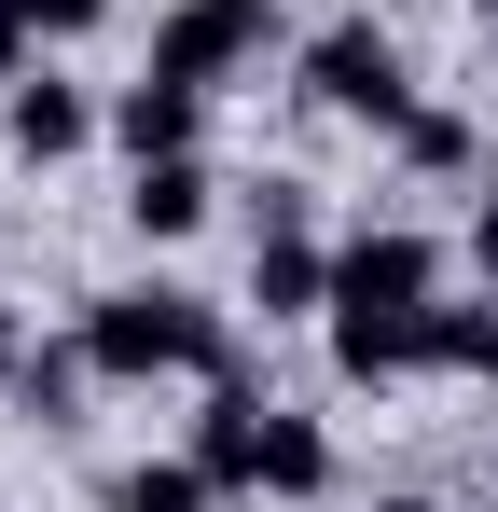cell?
<instances>
[{
    "label": "cell",
    "mask_w": 498,
    "mask_h": 512,
    "mask_svg": "<svg viewBox=\"0 0 498 512\" xmlns=\"http://www.w3.org/2000/svg\"><path fill=\"white\" fill-rule=\"evenodd\" d=\"M83 360L97 374H236V333L194 291H97L83 305Z\"/></svg>",
    "instance_id": "cell-1"
},
{
    "label": "cell",
    "mask_w": 498,
    "mask_h": 512,
    "mask_svg": "<svg viewBox=\"0 0 498 512\" xmlns=\"http://www.w3.org/2000/svg\"><path fill=\"white\" fill-rule=\"evenodd\" d=\"M429 360L443 374H498V305H429Z\"/></svg>",
    "instance_id": "cell-13"
},
{
    "label": "cell",
    "mask_w": 498,
    "mask_h": 512,
    "mask_svg": "<svg viewBox=\"0 0 498 512\" xmlns=\"http://www.w3.org/2000/svg\"><path fill=\"white\" fill-rule=\"evenodd\" d=\"M305 97H319V111H346V125H388V139H402V111H415L402 42H388L374 14H332L319 42H305Z\"/></svg>",
    "instance_id": "cell-2"
},
{
    "label": "cell",
    "mask_w": 498,
    "mask_h": 512,
    "mask_svg": "<svg viewBox=\"0 0 498 512\" xmlns=\"http://www.w3.org/2000/svg\"><path fill=\"white\" fill-rule=\"evenodd\" d=\"M429 277H443V250L415 222H360L332 250V305H429Z\"/></svg>",
    "instance_id": "cell-5"
},
{
    "label": "cell",
    "mask_w": 498,
    "mask_h": 512,
    "mask_svg": "<svg viewBox=\"0 0 498 512\" xmlns=\"http://www.w3.org/2000/svg\"><path fill=\"white\" fill-rule=\"evenodd\" d=\"M388 512H457V499H388Z\"/></svg>",
    "instance_id": "cell-20"
},
{
    "label": "cell",
    "mask_w": 498,
    "mask_h": 512,
    "mask_svg": "<svg viewBox=\"0 0 498 512\" xmlns=\"http://www.w3.org/2000/svg\"><path fill=\"white\" fill-rule=\"evenodd\" d=\"M125 222H139V236H194V222H208V167H194V153H153L139 194H125Z\"/></svg>",
    "instance_id": "cell-10"
},
{
    "label": "cell",
    "mask_w": 498,
    "mask_h": 512,
    "mask_svg": "<svg viewBox=\"0 0 498 512\" xmlns=\"http://www.w3.org/2000/svg\"><path fill=\"white\" fill-rule=\"evenodd\" d=\"M97 14H111V0H28V28H42V42H83Z\"/></svg>",
    "instance_id": "cell-16"
},
{
    "label": "cell",
    "mask_w": 498,
    "mask_h": 512,
    "mask_svg": "<svg viewBox=\"0 0 498 512\" xmlns=\"http://www.w3.org/2000/svg\"><path fill=\"white\" fill-rule=\"evenodd\" d=\"M14 374H28V333H14V319H0V388H14Z\"/></svg>",
    "instance_id": "cell-19"
},
{
    "label": "cell",
    "mask_w": 498,
    "mask_h": 512,
    "mask_svg": "<svg viewBox=\"0 0 498 512\" xmlns=\"http://www.w3.org/2000/svg\"><path fill=\"white\" fill-rule=\"evenodd\" d=\"M83 388H97V360H83V346H28V374H14V402H28V416H42V429L70 416Z\"/></svg>",
    "instance_id": "cell-12"
},
{
    "label": "cell",
    "mask_w": 498,
    "mask_h": 512,
    "mask_svg": "<svg viewBox=\"0 0 498 512\" xmlns=\"http://www.w3.org/2000/svg\"><path fill=\"white\" fill-rule=\"evenodd\" d=\"M263 416H277V402H249L236 374H208V429H194V471H208V485H249V471H263Z\"/></svg>",
    "instance_id": "cell-9"
},
{
    "label": "cell",
    "mask_w": 498,
    "mask_h": 512,
    "mask_svg": "<svg viewBox=\"0 0 498 512\" xmlns=\"http://www.w3.org/2000/svg\"><path fill=\"white\" fill-rule=\"evenodd\" d=\"M194 125H208V84H166V70H139V84L111 97V139H125V167H153V153H194Z\"/></svg>",
    "instance_id": "cell-7"
},
{
    "label": "cell",
    "mask_w": 498,
    "mask_h": 512,
    "mask_svg": "<svg viewBox=\"0 0 498 512\" xmlns=\"http://www.w3.org/2000/svg\"><path fill=\"white\" fill-rule=\"evenodd\" d=\"M485 14H498V0H485Z\"/></svg>",
    "instance_id": "cell-21"
},
{
    "label": "cell",
    "mask_w": 498,
    "mask_h": 512,
    "mask_svg": "<svg viewBox=\"0 0 498 512\" xmlns=\"http://www.w3.org/2000/svg\"><path fill=\"white\" fill-rule=\"evenodd\" d=\"M263 499H319L332 485V443H319V416H263V471H249Z\"/></svg>",
    "instance_id": "cell-11"
},
{
    "label": "cell",
    "mask_w": 498,
    "mask_h": 512,
    "mask_svg": "<svg viewBox=\"0 0 498 512\" xmlns=\"http://www.w3.org/2000/svg\"><path fill=\"white\" fill-rule=\"evenodd\" d=\"M249 305H263V319H305V305H332V250L305 236V194H291V180L263 194V236H249Z\"/></svg>",
    "instance_id": "cell-4"
},
{
    "label": "cell",
    "mask_w": 498,
    "mask_h": 512,
    "mask_svg": "<svg viewBox=\"0 0 498 512\" xmlns=\"http://www.w3.org/2000/svg\"><path fill=\"white\" fill-rule=\"evenodd\" d=\"M0 125H14V153H28V167H56V153H83V139H97V97H83V84H56V70H28Z\"/></svg>",
    "instance_id": "cell-8"
},
{
    "label": "cell",
    "mask_w": 498,
    "mask_h": 512,
    "mask_svg": "<svg viewBox=\"0 0 498 512\" xmlns=\"http://www.w3.org/2000/svg\"><path fill=\"white\" fill-rule=\"evenodd\" d=\"M263 42H277V0H180L153 28V70L166 84H222V70H249Z\"/></svg>",
    "instance_id": "cell-3"
},
{
    "label": "cell",
    "mask_w": 498,
    "mask_h": 512,
    "mask_svg": "<svg viewBox=\"0 0 498 512\" xmlns=\"http://www.w3.org/2000/svg\"><path fill=\"white\" fill-rule=\"evenodd\" d=\"M236 485H208L194 457H153V471H125V512H222Z\"/></svg>",
    "instance_id": "cell-14"
},
{
    "label": "cell",
    "mask_w": 498,
    "mask_h": 512,
    "mask_svg": "<svg viewBox=\"0 0 498 512\" xmlns=\"http://www.w3.org/2000/svg\"><path fill=\"white\" fill-rule=\"evenodd\" d=\"M429 360V305H332V374L346 388H388Z\"/></svg>",
    "instance_id": "cell-6"
},
{
    "label": "cell",
    "mask_w": 498,
    "mask_h": 512,
    "mask_svg": "<svg viewBox=\"0 0 498 512\" xmlns=\"http://www.w3.org/2000/svg\"><path fill=\"white\" fill-rule=\"evenodd\" d=\"M28 42H42V28H28V0H0V84H28Z\"/></svg>",
    "instance_id": "cell-17"
},
{
    "label": "cell",
    "mask_w": 498,
    "mask_h": 512,
    "mask_svg": "<svg viewBox=\"0 0 498 512\" xmlns=\"http://www.w3.org/2000/svg\"><path fill=\"white\" fill-rule=\"evenodd\" d=\"M471 263H485V291H498V194L471 208Z\"/></svg>",
    "instance_id": "cell-18"
},
{
    "label": "cell",
    "mask_w": 498,
    "mask_h": 512,
    "mask_svg": "<svg viewBox=\"0 0 498 512\" xmlns=\"http://www.w3.org/2000/svg\"><path fill=\"white\" fill-rule=\"evenodd\" d=\"M402 153L415 167H471V125L457 111H402Z\"/></svg>",
    "instance_id": "cell-15"
}]
</instances>
